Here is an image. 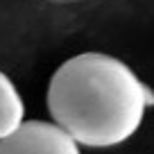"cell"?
Listing matches in <instances>:
<instances>
[{
    "mask_svg": "<svg viewBox=\"0 0 154 154\" xmlns=\"http://www.w3.org/2000/svg\"><path fill=\"white\" fill-rule=\"evenodd\" d=\"M0 154H79V145L54 122L27 120L0 140Z\"/></svg>",
    "mask_w": 154,
    "mask_h": 154,
    "instance_id": "7a4b0ae2",
    "label": "cell"
},
{
    "mask_svg": "<svg viewBox=\"0 0 154 154\" xmlns=\"http://www.w3.org/2000/svg\"><path fill=\"white\" fill-rule=\"evenodd\" d=\"M149 91L125 61L84 52L63 61L50 79L48 111L77 145L111 147L136 134Z\"/></svg>",
    "mask_w": 154,
    "mask_h": 154,
    "instance_id": "6da1fadb",
    "label": "cell"
},
{
    "mask_svg": "<svg viewBox=\"0 0 154 154\" xmlns=\"http://www.w3.org/2000/svg\"><path fill=\"white\" fill-rule=\"evenodd\" d=\"M23 118L25 106L20 100V93L16 91V84L0 70V140L18 129L25 122Z\"/></svg>",
    "mask_w": 154,
    "mask_h": 154,
    "instance_id": "3957f363",
    "label": "cell"
}]
</instances>
